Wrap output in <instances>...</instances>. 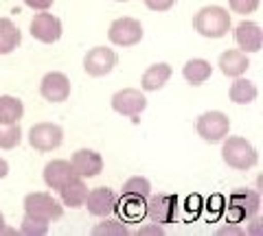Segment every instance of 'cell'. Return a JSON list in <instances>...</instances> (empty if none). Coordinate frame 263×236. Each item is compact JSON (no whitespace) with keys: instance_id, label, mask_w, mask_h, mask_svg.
<instances>
[{"instance_id":"cell-5","label":"cell","mask_w":263,"mask_h":236,"mask_svg":"<svg viewBox=\"0 0 263 236\" xmlns=\"http://www.w3.org/2000/svg\"><path fill=\"white\" fill-rule=\"evenodd\" d=\"M261 208V195L259 190H235L228 199V219L233 223H241L259 212Z\"/></svg>"},{"instance_id":"cell-26","label":"cell","mask_w":263,"mask_h":236,"mask_svg":"<svg viewBox=\"0 0 263 236\" xmlns=\"http://www.w3.org/2000/svg\"><path fill=\"white\" fill-rule=\"evenodd\" d=\"M92 234L95 236H125V234H129V230L121 219H112L108 214V217H103L101 223H97L92 227Z\"/></svg>"},{"instance_id":"cell-17","label":"cell","mask_w":263,"mask_h":236,"mask_svg":"<svg viewBox=\"0 0 263 236\" xmlns=\"http://www.w3.org/2000/svg\"><path fill=\"white\" fill-rule=\"evenodd\" d=\"M171 72H174V70H171V66H169L167 61L152 63V66L147 68L143 72V77H141L143 92H158V90H162V88L169 83Z\"/></svg>"},{"instance_id":"cell-19","label":"cell","mask_w":263,"mask_h":236,"mask_svg":"<svg viewBox=\"0 0 263 236\" xmlns=\"http://www.w3.org/2000/svg\"><path fill=\"white\" fill-rule=\"evenodd\" d=\"M60 197H62V206H68V208H81L86 201V195H88V186L84 182V177H70L60 190Z\"/></svg>"},{"instance_id":"cell-1","label":"cell","mask_w":263,"mask_h":236,"mask_svg":"<svg viewBox=\"0 0 263 236\" xmlns=\"http://www.w3.org/2000/svg\"><path fill=\"white\" fill-rule=\"evenodd\" d=\"M230 27H233L230 13H228V9H224V7H219V5L202 7L193 18V29L202 37H209V39L226 37Z\"/></svg>"},{"instance_id":"cell-18","label":"cell","mask_w":263,"mask_h":236,"mask_svg":"<svg viewBox=\"0 0 263 236\" xmlns=\"http://www.w3.org/2000/svg\"><path fill=\"white\" fill-rule=\"evenodd\" d=\"M42 177H44V184L51 190H60L70 177H75V170H72L68 160H51L44 166Z\"/></svg>"},{"instance_id":"cell-15","label":"cell","mask_w":263,"mask_h":236,"mask_svg":"<svg viewBox=\"0 0 263 236\" xmlns=\"http://www.w3.org/2000/svg\"><path fill=\"white\" fill-rule=\"evenodd\" d=\"M235 42L243 53H259L263 46V31L257 22L243 20L235 27Z\"/></svg>"},{"instance_id":"cell-9","label":"cell","mask_w":263,"mask_h":236,"mask_svg":"<svg viewBox=\"0 0 263 236\" xmlns=\"http://www.w3.org/2000/svg\"><path fill=\"white\" fill-rule=\"evenodd\" d=\"M29 144L31 149H35L40 153H48L60 149L64 142V129L55 123H37L29 129Z\"/></svg>"},{"instance_id":"cell-3","label":"cell","mask_w":263,"mask_h":236,"mask_svg":"<svg viewBox=\"0 0 263 236\" xmlns=\"http://www.w3.org/2000/svg\"><path fill=\"white\" fill-rule=\"evenodd\" d=\"M22 206H24V214L40 219V221H46V223H53L57 219H62L64 214L62 201H57L51 192H42V190L29 192L24 197Z\"/></svg>"},{"instance_id":"cell-28","label":"cell","mask_w":263,"mask_h":236,"mask_svg":"<svg viewBox=\"0 0 263 236\" xmlns=\"http://www.w3.org/2000/svg\"><path fill=\"white\" fill-rule=\"evenodd\" d=\"M261 0H228V7L230 11L235 13H241V15H248V13H254L259 9Z\"/></svg>"},{"instance_id":"cell-6","label":"cell","mask_w":263,"mask_h":236,"mask_svg":"<svg viewBox=\"0 0 263 236\" xmlns=\"http://www.w3.org/2000/svg\"><path fill=\"white\" fill-rule=\"evenodd\" d=\"M143 35H145L143 24L136 18H129V15L117 18L108 29V39L114 46H123V48L136 46L143 39Z\"/></svg>"},{"instance_id":"cell-36","label":"cell","mask_w":263,"mask_h":236,"mask_svg":"<svg viewBox=\"0 0 263 236\" xmlns=\"http://www.w3.org/2000/svg\"><path fill=\"white\" fill-rule=\"evenodd\" d=\"M117 3H127V0H117Z\"/></svg>"},{"instance_id":"cell-23","label":"cell","mask_w":263,"mask_h":236,"mask_svg":"<svg viewBox=\"0 0 263 236\" xmlns=\"http://www.w3.org/2000/svg\"><path fill=\"white\" fill-rule=\"evenodd\" d=\"M22 42V33L11 18H0V57L11 55Z\"/></svg>"},{"instance_id":"cell-24","label":"cell","mask_w":263,"mask_h":236,"mask_svg":"<svg viewBox=\"0 0 263 236\" xmlns=\"http://www.w3.org/2000/svg\"><path fill=\"white\" fill-rule=\"evenodd\" d=\"M24 116V103L18 96L0 94V123H20Z\"/></svg>"},{"instance_id":"cell-30","label":"cell","mask_w":263,"mask_h":236,"mask_svg":"<svg viewBox=\"0 0 263 236\" xmlns=\"http://www.w3.org/2000/svg\"><path fill=\"white\" fill-rule=\"evenodd\" d=\"M136 234L138 236H160V234H164V225H158V223L152 221V223H147L143 227H138Z\"/></svg>"},{"instance_id":"cell-8","label":"cell","mask_w":263,"mask_h":236,"mask_svg":"<svg viewBox=\"0 0 263 236\" xmlns=\"http://www.w3.org/2000/svg\"><path fill=\"white\" fill-rule=\"evenodd\" d=\"M145 214L149 217V221L158 225L174 223V219L178 214V197L169 192H158L149 195L145 201Z\"/></svg>"},{"instance_id":"cell-16","label":"cell","mask_w":263,"mask_h":236,"mask_svg":"<svg viewBox=\"0 0 263 236\" xmlns=\"http://www.w3.org/2000/svg\"><path fill=\"white\" fill-rule=\"evenodd\" d=\"M217 66L221 70V75L224 77H243L246 70L250 68V59H248V53L239 51V48H230V51H224L219 55V61Z\"/></svg>"},{"instance_id":"cell-22","label":"cell","mask_w":263,"mask_h":236,"mask_svg":"<svg viewBox=\"0 0 263 236\" xmlns=\"http://www.w3.org/2000/svg\"><path fill=\"white\" fill-rule=\"evenodd\" d=\"M228 96L235 105H250L257 101L259 90H257V85H254V81L243 79V77H235V81L230 83Z\"/></svg>"},{"instance_id":"cell-13","label":"cell","mask_w":263,"mask_h":236,"mask_svg":"<svg viewBox=\"0 0 263 236\" xmlns=\"http://www.w3.org/2000/svg\"><path fill=\"white\" fill-rule=\"evenodd\" d=\"M117 201H119L117 192H114L112 188H108V186H99V188L88 190L84 206L88 208V212L92 217L103 219V217H108L117 210Z\"/></svg>"},{"instance_id":"cell-4","label":"cell","mask_w":263,"mask_h":236,"mask_svg":"<svg viewBox=\"0 0 263 236\" xmlns=\"http://www.w3.org/2000/svg\"><path fill=\"white\" fill-rule=\"evenodd\" d=\"M197 136L204 142H221L230 134V118L219 110H209L197 116Z\"/></svg>"},{"instance_id":"cell-34","label":"cell","mask_w":263,"mask_h":236,"mask_svg":"<svg viewBox=\"0 0 263 236\" xmlns=\"http://www.w3.org/2000/svg\"><path fill=\"white\" fill-rule=\"evenodd\" d=\"M7 175H9V162H7L5 158H0V180L7 177Z\"/></svg>"},{"instance_id":"cell-2","label":"cell","mask_w":263,"mask_h":236,"mask_svg":"<svg viewBox=\"0 0 263 236\" xmlns=\"http://www.w3.org/2000/svg\"><path fill=\"white\" fill-rule=\"evenodd\" d=\"M221 160L235 170H250L257 166L259 153L243 136H226L221 140Z\"/></svg>"},{"instance_id":"cell-11","label":"cell","mask_w":263,"mask_h":236,"mask_svg":"<svg viewBox=\"0 0 263 236\" xmlns=\"http://www.w3.org/2000/svg\"><path fill=\"white\" fill-rule=\"evenodd\" d=\"M31 35L42 44H55L62 37V20L48 11H40L31 20Z\"/></svg>"},{"instance_id":"cell-32","label":"cell","mask_w":263,"mask_h":236,"mask_svg":"<svg viewBox=\"0 0 263 236\" xmlns=\"http://www.w3.org/2000/svg\"><path fill=\"white\" fill-rule=\"evenodd\" d=\"M55 0H24V5L33 11H48L53 7Z\"/></svg>"},{"instance_id":"cell-29","label":"cell","mask_w":263,"mask_h":236,"mask_svg":"<svg viewBox=\"0 0 263 236\" xmlns=\"http://www.w3.org/2000/svg\"><path fill=\"white\" fill-rule=\"evenodd\" d=\"M147 9H152V11H169L171 7L176 5V0H143Z\"/></svg>"},{"instance_id":"cell-12","label":"cell","mask_w":263,"mask_h":236,"mask_svg":"<svg viewBox=\"0 0 263 236\" xmlns=\"http://www.w3.org/2000/svg\"><path fill=\"white\" fill-rule=\"evenodd\" d=\"M70 79L64 75L60 70H53V72H46L40 81V94L42 99L48 103H64L68 101L70 96Z\"/></svg>"},{"instance_id":"cell-35","label":"cell","mask_w":263,"mask_h":236,"mask_svg":"<svg viewBox=\"0 0 263 236\" xmlns=\"http://www.w3.org/2000/svg\"><path fill=\"white\" fill-rule=\"evenodd\" d=\"M5 227H7V223H5V214L0 212V234H3V230H5Z\"/></svg>"},{"instance_id":"cell-20","label":"cell","mask_w":263,"mask_h":236,"mask_svg":"<svg viewBox=\"0 0 263 236\" xmlns=\"http://www.w3.org/2000/svg\"><path fill=\"white\" fill-rule=\"evenodd\" d=\"M152 195V182L143 175H134L125 180L121 188V201H136V203H145L147 197Z\"/></svg>"},{"instance_id":"cell-25","label":"cell","mask_w":263,"mask_h":236,"mask_svg":"<svg viewBox=\"0 0 263 236\" xmlns=\"http://www.w3.org/2000/svg\"><path fill=\"white\" fill-rule=\"evenodd\" d=\"M22 142L20 123H0V149L11 151Z\"/></svg>"},{"instance_id":"cell-31","label":"cell","mask_w":263,"mask_h":236,"mask_svg":"<svg viewBox=\"0 0 263 236\" xmlns=\"http://www.w3.org/2000/svg\"><path fill=\"white\" fill-rule=\"evenodd\" d=\"M215 234H217V236H243V234H246V230H243V227H239V225H235L233 221H230L228 225H221Z\"/></svg>"},{"instance_id":"cell-7","label":"cell","mask_w":263,"mask_h":236,"mask_svg":"<svg viewBox=\"0 0 263 236\" xmlns=\"http://www.w3.org/2000/svg\"><path fill=\"white\" fill-rule=\"evenodd\" d=\"M112 110L125 118H136L147 110V96L138 88H123V90L114 92L110 99Z\"/></svg>"},{"instance_id":"cell-14","label":"cell","mask_w":263,"mask_h":236,"mask_svg":"<svg viewBox=\"0 0 263 236\" xmlns=\"http://www.w3.org/2000/svg\"><path fill=\"white\" fill-rule=\"evenodd\" d=\"M70 166L75 170V175L84 177V180H90V177L101 175L103 158H101V153L95 149H77L70 156Z\"/></svg>"},{"instance_id":"cell-27","label":"cell","mask_w":263,"mask_h":236,"mask_svg":"<svg viewBox=\"0 0 263 236\" xmlns=\"http://www.w3.org/2000/svg\"><path fill=\"white\" fill-rule=\"evenodd\" d=\"M20 232L27 236H46L48 234V223L40 221V219H33L29 214H24L22 223H20Z\"/></svg>"},{"instance_id":"cell-21","label":"cell","mask_w":263,"mask_h":236,"mask_svg":"<svg viewBox=\"0 0 263 236\" xmlns=\"http://www.w3.org/2000/svg\"><path fill=\"white\" fill-rule=\"evenodd\" d=\"M213 75V66L211 61L202 59V57H193V59H189L184 66H182V77L189 85H202L206 83Z\"/></svg>"},{"instance_id":"cell-10","label":"cell","mask_w":263,"mask_h":236,"mask_svg":"<svg viewBox=\"0 0 263 236\" xmlns=\"http://www.w3.org/2000/svg\"><path fill=\"white\" fill-rule=\"evenodd\" d=\"M117 61H119V57L112 48L95 46L84 55V70L90 77H105L114 70Z\"/></svg>"},{"instance_id":"cell-33","label":"cell","mask_w":263,"mask_h":236,"mask_svg":"<svg viewBox=\"0 0 263 236\" xmlns=\"http://www.w3.org/2000/svg\"><path fill=\"white\" fill-rule=\"evenodd\" d=\"M246 234H250V236L263 234V219H259L257 214L250 217V223H248V227H246Z\"/></svg>"}]
</instances>
